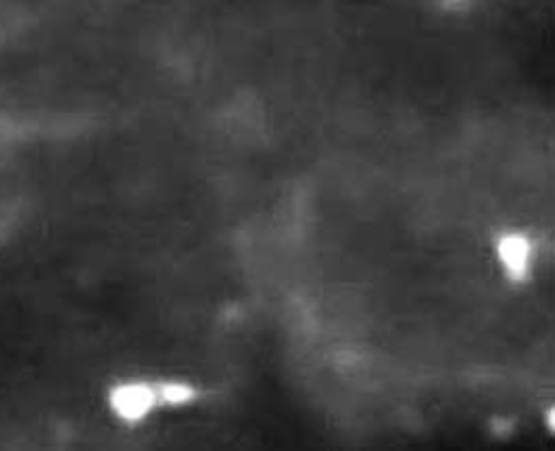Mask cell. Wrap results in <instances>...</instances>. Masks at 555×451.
Returning <instances> with one entry per match:
<instances>
[{
  "instance_id": "6da1fadb",
  "label": "cell",
  "mask_w": 555,
  "mask_h": 451,
  "mask_svg": "<svg viewBox=\"0 0 555 451\" xmlns=\"http://www.w3.org/2000/svg\"><path fill=\"white\" fill-rule=\"evenodd\" d=\"M109 406L126 423L144 421L159 406L157 386L141 380L115 384L109 391Z\"/></svg>"
},
{
  "instance_id": "7a4b0ae2",
  "label": "cell",
  "mask_w": 555,
  "mask_h": 451,
  "mask_svg": "<svg viewBox=\"0 0 555 451\" xmlns=\"http://www.w3.org/2000/svg\"><path fill=\"white\" fill-rule=\"evenodd\" d=\"M497 259L512 280H523L532 267V241L521 233H506L497 241Z\"/></svg>"
},
{
  "instance_id": "3957f363",
  "label": "cell",
  "mask_w": 555,
  "mask_h": 451,
  "mask_svg": "<svg viewBox=\"0 0 555 451\" xmlns=\"http://www.w3.org/2000/svg\"><path fill=\"white\" fill-rule=\"evenodd\" d=\"M157 386V397H159V406H187L193 402L196 397V389L191 384L180 382V380H161L154 382Z\"/></svg>"
}]
</instances>
